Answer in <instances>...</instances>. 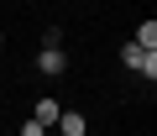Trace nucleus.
<instances>
[{
  "label": "nucleus",
  "mask_w": 157,
  "mask_h": 136,
  "mask_svg": "<svg viewBox=\"0 0 157 136\" xmlns=\"http://www.w3.org/2000/svg\"><path fill=\"white\" fill-rule=\"evenodd\" d=\"M131 42H136V47H147V52H157V21H141Z\"/></svg>",
  "instance_id": "39448f33"
},
{
  "label": "nucleus",
  "mask_w": 157,
  "mask_h": 136,
  "mask_svg": "<svg viewBox=\"0 0 157 136\" xmlns=\"http://www.w3.org/2000/svg\"><path fill=\"white\" fill-rule=\"evenodd\" d=\"M0 47H6V32H0Z\"/></svg>",
  "instance_id": "0eeeda50"
},
{
  "label": "nucleus",
  "mask_w": 157,
  "mask_h": 136,
  "mask_svg": "<svg viewBox=\"0 0 157 136\" xmlns=\"http://www.w3.org/2000/svg\"><path fill=\"white\" fill-rule=\"evenodd\" d=\"M42 131H47V126H42V120H32V115H26V120H21V136H42Z\"/></svg>",
  "instance_id": "423d86ee"
},
{
  "label": "nucleus",
  "mask_w": 157,
  "mask_h": 136,
  "mask_svg": "<svg viewBox=\"0 0 157 136\" xmlns=\"http://www.w3.org/2000/svg\"><path fill=\"white\" fill-rule=\"evenodd\" d=\"M63 68H68V58H63V47H42V52H37V74H47V79H58Z\"/></svg>",
  "instance_id": "f03ea898"
},
{
  "label": "nucleus",
  "mask_w": 157,
  "mask_h": 136,
  "mask_svg": "<svg viewBox=\"0 0 157 136\" xmlns=\"http://www.w3.org/2000/svg\"><path fill=\"white\" fill-rule=\"evenodd\" d=\"M121 63H126V68H136L147 84L157 79V52H147V47H136V42H126V47H121Z\"/></svg>",
  "instance_id": "f257e3e1"
},
{
  "label": "nucleus",
  "mask_w": 157,
  "mask_h": 136,
  "mask_svg": "<svg viewBox=\"0 0 157 136\" xmlns=\"http://www.w3.org/2000/svg\"><path fill=\"white\" fill-rule=\"evenodd\" d=\"M58 131H63V136H84V131H89V120L78 115V110H63V115H58Z\"/></svg>",
  "instance_id": "20e7f679"
},
{
  "label": "nucleus",
  "mask_w": 157,
  "mask_h": 136,
  "mask_svg": "<svg viewBox=\"0 0 157 136\" xmlns=\"http://www.w3.org/2000/svg\"><path fill=\"white\" fill-rule=\"evenodd\" d=\"M58 115H63V105H58L52 94H42V100L32 105V120H42V126H58Z\"/></svg>",
  "instance_id": "7ed1b4c3"
}]
</instances>
